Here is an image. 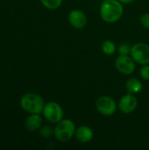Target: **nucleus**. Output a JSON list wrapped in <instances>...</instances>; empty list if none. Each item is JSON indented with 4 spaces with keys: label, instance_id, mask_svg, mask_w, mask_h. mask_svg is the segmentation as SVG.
Masks as SVG:
<instances>
[{
    "label": "nucleus",
    "instance_id": "1",
    "mask_svg": "<svg viewBox=\"0 0 149 150\" xmlns=\"http://www.w3.org/2000/svg\"><path fill=\"white\" fill-rule=\"evenodd\" d=\"M124 8L119 0H105L100 6V16L106 23H115L123 15Z\"/></svg>",
    "mask_w": 149,
    "mask_h": 150
},
{
    "label": "nucleus",
    "instance_id": "2",
    "mask_svg": "<svg viewBox=\"0 0 149 150\" xmlns=\"http://www.w3.org/2000/svg\"><path fill=\"white\" fill-rule=\"evenodd\" d=\"M20 105L24 111L30 114H40L43 112L45 103L41 96L37 93L29 92L22 96Z\"/></svg>",
    "mask_w": 149,
    "mask_h": 150
},
{
    "label": "nucleus",
    "instance_id": "3",
    "mask_svg": "<svg viewBox=\"0 0 149 150\" xmlns=\"http://www.w3.org/2000/svg\"><path fill=\"white\" fill-rule=\"evenodd\" d=\"M76 129V126L72 120L68 119H62L54 127V135L60 142H68L75 136Z\"/></svg>",
    "mask_w": 149,
    "mask_h": 150
},
{
    "label": "nucleus",
    "instance_id": "4",
    "mask_svg": "<svg viewBox=\"0 0 149 150\" xmlns=\"http://www.w3.org/2000/svg\"><path fill=\"white\" fill-rule=\"evenodd\" d=\"M42 112L45 119L53 124L60 122L64 115L62 107L56 102H48L46 104Z\"/></svg>",
    "mask_w": 149,
    "mask_h": 150
},
{
    "label": "nucleus",
    "instance_id": "5",
    "mask_svg": "<svg viewBox=\"0 0 149 150\" xmlns=\"http://www.w3.org/2000/svg\"><path fill=\"white\" fill-rule=\"evenodd\" d=\"M131 57L135 62L141 65L149 64V46L146 43L139 42L131 48Z\"/></svg>",
    "mask_w": 149,
    "mask_h": 150
},
{
    "label": "nucleus",
    "instance_id": "6",
    "mask_svg": "<svg viewBox=\"0 0 149 150\" xmlns=\"http://www.w3.org/2000/svg\"><path fill=\"white\" fill-rule=\"evenodd\" d=\"M96 108L97 112L104 116H112L117 110L115 100L109 96H101L96 101Z\"/></svg>",
    "mask_w": 149,
    "mask_h": 150
},
{
    "label": "nucleus",
    "instance_id": "7",
    "mask_svg": "<svg viewBox=\"0 0 149 150\" xmlns=\"http://www.w3.org/2000/svg\"><path fill=\"white\" fill-rule=\"evenodd\" d=\"M116 69L123 75H131L135 70V62L128 54H119L115 62Z\"/></svg>",
    "mask_w": 149,
    "mask_h": 150
},
{
    "label": "nucleus",
    "instance_id": "8",
    "mask_svg": "<svg viewBox=\"0 0 149 150\" xmlns=\"http://www.w3.org/2000/svg\"><path fill=\"white\" fill-rule=\"evenodd\" d=\"M137 105H138V100L136 97L132 93H128L123 96L119 101V110L126 114H129L134 112L135 109L137 108Z\"/></svg>",
    "mask_w": 149,
    "mask_h": 150
},
{
    "label": "nucleus",
    "instance_id": "9",
    "mask_svg": "<svg viewBox=\"0 0 149 150\" xmlns=\"http://www.w3.org/2000/svg\"><path fill=\"white\" fill-rule=\"evenodd\" d=\"M68 18L69 24L76 29H83L87 24V17L84 12L80 10L76 9L71 11L68 14Z\"/></svg>",
    "mask_w": 149,
    "mask_h": 150
},
{
    "label": "nucleus",
    "instance_id": "10",
    "mask_svg": "<svg viewBox=\"0 0 149 150\" xmlns=\"http://www.w3.org/2000/svg\"><path fill=\"white\" fill-rule=\"evenodd\" d=\"M93 136H94L93 130L91 129V127L88 126H81L76 129L75 137L78 142L82 143L90 142L93 139Z\"/></svg>",
    "mask_w": 149,
    "mask_h": 150
},
{
    "label": "nucleus",
    "instance_id": "11",
    "mask_svg": "<svg viewBox=\"0 0 149 150\" xmlns=\"http://www.w3.org/2000/svg\"><path fill=\"white\" fill-rule=\"evenodd\" d=\"M42 119L40 114H31L25 120V127L31 132H35L40 128Z\"/></svg>",
    "mask_w": 149,
    "mask_h": 150
},
{
    "label": "nucleus",
    "instance_id": "12",
    "mask_svg": "<svg viewBox=\"0 0 149 150\" xmlns=\"http://www.w3.org/2000/svg\"><path fill=\"white\" fill-rule=\"evenodd\" d=\"M126 88L129 93L136 94V93H139L142 91L143 86H142V83L140 80H138L136 78H131L126 82Z\"/></svg>",
    "mask_w": 149,
    "mask_h": 150
},
{
    "label": "nucleus",
    "instance_id": "13",
    "mask_svg": "<svg viewBox=\"0 0 149 150\" xmlns=\"http://www.w3.org/2000/svg\"><path fill=\"white\" fill-rule=\"evenodd\" d=\"M101 47H102L103 53L107 55H112L116 52V46H115L114 42H112V40H105L102 43Z\"/></svg>",
    "mask_w": 149,
    "mask_h": 150
},
{
    "label": "nucleus",
    "instance_id": "14",
    "mask_svg": "<svg viewBox=\"0 0 149 150\" xmlns=\"http://www.w3.org/2000/svg\"><path fill=\"white\" fill-rule=\"evenodd\" d=\"M40 2L44 7L49 10H55L62 4V0H40Z\"/></svg>",
    "mask_w": 149,
    "mask_h": 150
},
{
    "label": "nucleus",
    "instance_id": "15",
    "mask_svg": "<svg viewBox=\"0 0 149 150\" xmlns=\"http://www.w3.org/2000/svg\"><path fill=\"white\" fill-rule=\"evenodd\" d=\"M40 134L43 138H49L54 134V129L49 126H44L40 128Z\"/></svg>",
    "mask_w": 149,
    "mask_h": 150
},
{
    "label": "nucleus",
    "instance_id": "16",
    "mask_svg": "<svg viewBox=\"0 0 149 150\" xmlns=\"http://www.w3.org/2000/svg\"><path fill=\"white\" fill-rule=\"evenodd\" d=\"M131 48H132V47H130L128 44L123 43L119 47L118 51H119V54H126H126H129L131 53Z\"/></svg>",
    "mask_w": 149,
    "mask_h": 150
},
{
    "label": "nucleus",
    "instance_id": "17",
    "mask_svg": "<svg viewBox=\"0 0 149 150\" xmlns=\"http://www.w3.org/2000/svg\"><path fill=\"white\" fill-rule=\"evenodd\" d=\"M140 75L141 76L142 79L144 80H149V65H143V67L141 69V71H140Z\"/></svg>",
    "mask_w": 149,
    "mask_h": 150
},
{
    "label": "nucleus",
    "instance_id": "18",
    "mask_svg": "<svg viewBox=\"0 0 149 150\" xmlns=\"http://www.w3.org/2000/svg\"><path fill=\"white\" fill-rule=\"evenodd\" d=\"M140 22L142 26L149 29V13H145V14L141 15V17L140 18Z\"/></svg>",
    "mask_w": 149,
    "mask_h": 150
},
{
    "label": "nucleus",
    "instance_id": "19",
    "mask_svg": "<svg viewBox=\"0 0 149 150\" xmlns=\"http://www.w3.org/2000/svg\"><path fill=\"white\" fill-rule=\"evenodd\" d=\"M119 1H120L122 4H131V3H133L134 0H119Z\"/></svg>",
    "mask_w": 149,
    "mask_h": 150
}]
</instances>
